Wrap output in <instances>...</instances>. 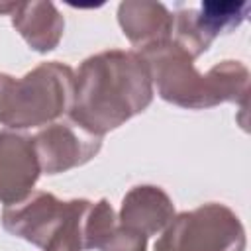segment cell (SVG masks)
Wrapping results in <instances>:
<instances>
[{
  "label": "cell",
  "mask_w": 251,
  "mask_h": 251,
  "mask_svg": "<svg viewBox=\"0 0 251 251\" xmlns=\"http://www.w3.org/2000/svg\"><path fill=\"white\" fill-rule=\"evenodd\" d=\"M151 100L153 80L141 53L108 49L84 59L75 73L69 120L102 137L141 114Z\"/></svg>",
  "instance_id": "6da1fadb"
},
{
  "label": "cell",
  "mask_w": 251,
  "mask_h": 251,
  "mask_svg": "<svg viewBox=\"0 0 251 251\" xmlns=\"http://www.w3.org/2000/svg\"><path fill=\"white\" fill-rule=\"evenodd\" d=\"M141 57L147 61L151 80L165 102L188 110L214 108L224 102L245 108L249 71L241 61H222L206 73H198L194 59L173 39L141 51Z\"/></svg>",
  "instance_id": "7a4b0ae2"
},
{
  "label": "cell",
  "mask_w": 251,
  "mask_h": 251,
  "mask_svg": "<svg viewBox=\"0 0 251 251\" xmlns=\"http://www.w3.org/2000/svg\"><path fill=\"white\" fill-rule=\"evenodd\" d=\"M75 71L59 61L41 63L22 78L0 73V126L8 129L41 127L69 114Z\"/></svg>",
  "instance_id": "3957f363"
},
{
  "label": "cell",
  "mask_w": 251,
  "mask_h": 251,
  "mask_svg": "<svg viewBox=\"0 0 251 251\" xmlns=\"http://www.w3.org/2000/svg\"><path fill=\"white\" fill-rule=\"evenodd\" d=\"M92 202L86 198L59 200L37 190L2 212L8 233L22 237L43 251H84V222Z\"/></svg>",
  "instance_id": "277c9868"
},
{
  "label": "cell",
  "mask_w": 251,
  "mask_h": 251,
  "mask_svg": "<svg viewBox=\"0 0 251 251\" xmlns=\"http://www.w3.org/2000/svg\"><path fill=\"white\" fill-rule=\"evenodd\" d=\"M245 227L237 214L220 202H208L171 220L155 251H245Z\"/></svg>",
  "instance_id": "5b68a950"
},
{
  "label": "cell",
  "mask_w": 251,
  "mask_h": 251,
  "mask_svg": "<svg viewBox=\"0 0 251 251\" xmlns=\"http://www.w3.org/2000/svg\"><path fill=\"white\" fill-rule=\"evenodd\" d=\"M33 149L41 173L59 175L88 163L98 155L102 137L78 127L75 122H53L33 137Z\"/></svg>",
  "instance_id": "8992f818"
},
{
  "label": "cell",
  "mask_w": 251,
  "mask_h": 251,
  "mask_svg": "<svg viewBox=\"0 0 251 251\" xmlns=\"http://www.w3.org/2000/svg\"><path fill=\"white\" fill-rule=\"evenodd\" d=\"M41 175L31 137L0 129V202L14 206L25 200Z\"/></svg>",
  "instance_id": "52a82bcc"
},
{
  "label": "cell",
  "mask_w": 251,
  "mask_h": 251,
  "mask_svg": "<svg viewBox=\"0 0 251 251\" xmlns=\"http://www.w3.org/2000/svg\"><path fill=\"white\" fill-rule=\"evenodd\" d=\"M118 22L131 45L145 51L171 41L175 16L161 2L126 0L118 6Z\"/></svg>",
  "instance_id": "ba28073f"
},
{
  "label": "cell",
  "mask_w": 251,
  "mask_h": 251,
  "mask_svg": "<svg viewBox=\"0 0 251 251\" xmlns=\"http://www.w3.org/2000/svg\"><path fill=\"white\" fill-rule=\"evenodd\" d=\"M175 218V204L169 194L155 184L133 186L122 200L120 226L151 237L161 233Z\"/></svg>",
  "instance_id": "9c48e42d"
},
{
  "label": "cell",
  "mask_w": 251,
  "mask_h": 251,
  "mask_svg": "<svg viewBox=\"0 0 251 251\" xmlns=\"http://www.w3.org/2000/svg\"><path fill=\"white\" fill-rule=\"evenodd\" d=\"M12 24L37 53L53 51L65 31V20L53 2H16Z\"/></svg>",
  "instance_id": "30bf717a"
},
{
  "label": "cell",
  "mask_w": 251,
  "mask_h": 251,
  "mask_svg": "<svg viewBox=\"0 0 251 251\" xmlns=\"http://www.w3.org/2000/svg\"><path fill=\"white\" fill-rule=\"evenodd\" d=\"M249 8V2L239 0H206L202 2L200 10L188 8L186 22L190 24L188 27L198 47L202 51H208L218 35L229 33L239 27L247 18Z\"/></svg>",
  "instance_id": "8fae6325"
},
{
  "label": "cell",
  "mask_w": 251,
  "mask_h": 251,
  "mask_svg": "<svg viewBox=\"0 0 251 251\" xmlns=\"http://www.w3.org/2000/svg\"><path fill=\"white\" fill-rule=\"evenodd\" d=\"M116 227H118V218L110 202L106 198L92 202L84 222V251L100 249L110 239Z\"/></svg>",
  "instance_id": "7c38bea8"
},
{
  "label": "cell",
  "mask_w": 251,
  "mask_h": 251,
  "mask_svg": "<svg viewBox=\"0 0 251 251\" xmlns=\"http://www.w3.org/2000/svg\"><path fill=\"white\" fill-rule=\"evenodd\" d=\"M145 249H147V237L124 226H118L110 235V239L100 247V251H145Z\"/></svg>",
  "instance_id": "4fadbf2b"
}]
</instances>
